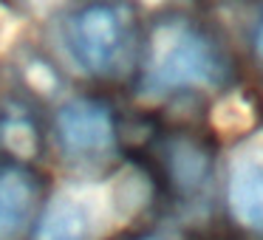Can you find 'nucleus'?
I'll return each mask as SVG.
<instances>
[{
    "mask_svg": "<svg viewBox=\"0 0 263 240\" xmlns=\"http://www.w3.org/2000/svg\"><path fill=\"white\" fill-rule=\"evenodd\" d=\"M223 76L218 51L187 23H164L153 34L147 63L150 91H181V88H210Z\"/></svg>",
    "mask_w": 263,
    "mask_h": 240,
    "instance_id": "obj_1",
    "label": "nucleus"
},
{
    "mask_svg": "<svg viewBox=\"0 0 263 240\" xmlns=\"http://www.w3.org/2000/svg\"><path fill=\"white\" fill-rule=\"evenodd\" d=\"M68 46L74 59L91 74L119 65L127 48V20L116 6H88L71 20Z\"/></svg>",
    "mask_w": 263,
    "mask_h": 240,
    "instance_id": "obj_2",
    "label": "nucleus"
},
{
    "mask_svg": "<svg viewBox=\"0 0 263 240\" xmlns=\"http://www.w3.org/2000/svg\"><path fill=\"white\" fill-rule=\"evenodd\" d=\"M57 133L71 155H99L114 144V122L102 105L74 99L57 113Z\"/></svg>",
    "mask_w": 263,
    "mask_h": 240,
    "instance_id": "obj_4",
    "label": "nucleus"
},
{
    "mask_svg": "<svg viewBox=\"0 0 263 240\" xmlns=\"http://www.w3.org/2000/svg\"><path fill=\"white\" fill-rule=\"evenodd\" d=\"M257 57L263 59V26H260V31H257Z\"/></svg>",
    "mask_w": 263,
    "mask_h": 240,
    "instance_id": "obj_7",
    "label": "nucleus"
},
{
    "mask_svg": "<svg viewBox=\"0 0 263 240\" xmlns=\"http://www.w3.org/2000/svg\"><path fill=\"white\" fill-rule=\"evenodd\" d=\"M229 209L243 226L263 232V138L243 144L229 164Z\"/></svg>",
    "mask_w": 263,
    "mask_h": 240,
    "instance_id": "obj_3",
    "label": "nucleus"
},
{
    "mask_svg": "<svg viewBox=\"0 0 263 240\" xmlns=\"http://www.w3.org/2000/svg\"><path fill=\"white\" fill-rule=\"evenodd\" d=\"M147 240H161V237H147Z\"/></svg>",
    "mask_w": 263,
    "mask_h": 240,
    "instance_id": "obj_8",
    "label": "nucleus"
},
{
    "mask_svg": "<svg viewBox=\"0 0 263 240\" xmlns=\"http://www.w3.org/2000/svg\"><path fill=\"white\" fill-rule=\"evenodd\" d=\"M34 209V181L23 170L0 167V240H14Z\"/></svg>",
    "mask_w": 263,
    "mask_h": 240,
    "instance_id": "obj_5",
    "label": "nucleus"
},
{
    "mask_svg": "<svg viewBox=\"0 0 263 240\" xmlns=\"http://www.w3.org/2000/svg\"><path fill=\"white\" fill-rule=\"evenodd\" d=\"M91 206L77 195H60L57 201H51L37 226V240H91Z\"/></svg>",
    "mask_w": 263,
    "mask_h": 240,
    "instance_id": "obj_6",
    "label": "nucleus"
}]
</instances>
